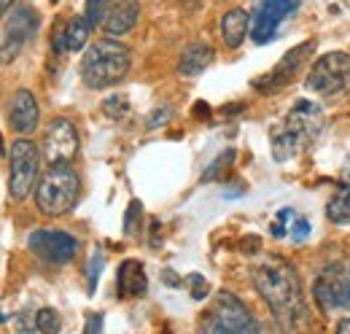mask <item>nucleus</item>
<instances>
[{"label": "nucleus", "instance_id": "obj_16", "mask_svg": "<svg viewBox=\"0 0 350 334\" xmlns=\"http://www.w3.org/2000/svg\"><path fill=\"white\" fill-rule=\"evenodd\" d=\"M116 292L124 299L132 296H143L148 292V278H146V270H143V261L137 259H124L119 264V272H116Z\"/></svg>", "mask_w": 350, "mask_h": 334}, {"label": "nucleus", "instance_id": "obj_38", "mask_svg": "<svg viewBox=\"0 0 350 334\" xmlns=\"http://www.w3.org/2000/svg\"><path fill=\"white\" fill-rule=\"evenodd\" d=\"M345 181L350 183V167H348V172H345Z\"/></svg>", "mask_w": 350, "mask_h": 334}, {"label": "nucleus", "instance_id": "obj_13", "mask_svg": "<svg viewBox=\"0 0 350 334\" xmlns=\"http://www.w3.org/2000/svg\"><path fill=\"white\" fill-rule=\"evenodd\" d=\"M38 27H41L38 11H36L30 3H22V5H16V8L8 11V22H5V30H3V41L19 43V46L25 49V43L36 38Z\"/></svg>", "mask_w": 350, "mask_h": 334}, {"label": "nucleus", "instance_id": "obj_39", "mask_svg": "<svg viewBox=\"0 0 350 334\" xmlns=\"http://www.w3.org/2000/svg\"><path fill=\"white\" fill-rule=\"evenodd\" d=\"M3 321H5V316H3V313H0V324H3Z\"/></svg>", "mask_w": 350, "mask_h": 334}, {"label": "nucleus", "instance_id": "obj_6", "mask_svg": "<svg viewBox=\"0 0 350 334\" xmlns=\"http://www.w3.org/2000/svg\"><path fill=\"white\" fill-rule=\"evenodd\" d=\"M307 89L318 97H340L350 89V54H323L307 73Z\"/></svg>", "mask_w": 350, "mask_h": 334}, {"label": "nucleus", "instance_id": "obj_36", "mask_svg": "<svg viewBox=\"0 0 350 334\" xmlns=\"http://www.w3.org/2000/svg\"><path fill=\"white\" fill-rule=\"evenodd\" d=\"M162 281H165V283H170V286H178V283H180V281L173 275V270H165V272H162Z\"/></svg>", "mask_w": 350, "mask_h": 334}, {"label": "nucleus", "instance_id": "obj_4", "mask_svg": "<svg viewBox=\"0 0 350 334\" xmlns=\"http://www.w3.org/2000/svg\"><path fill=\"white\" fill-rule=\"evenodd\" d=\"M81 194V178L70 165H49L36 186V205L44 216H65L76 208Z\"/></svg>", "mask_w": 350, "mask_h": 334}, {"label": "nucleus", "instance_id": "obj_9", "mask_svg": "<svg viewBox=\"0 0 350 334\" xmlns=\"http://www.w3.org/2000/svg\"><path fill=\"white\" fill-rule=\"evenodd\" d=\"M27 248L49 264H68L79 253V237L59 229H36L27 237Z\"/></svg>", "mask_w": 350, "mask_h": 334}, {"label": "nucleus", "instance_id": "obj_1", "mask_svg": "<svg viewBox=\"0 0 350 334\" xmlns=\"http://www.w3.org/2000/svg\"><path fill=\"white\" fill-rule=\"evenodd\" d=\"M254 283L262 299L269 305V310L280 321H299L305 318V296H302V283L297 278V270L283 261V259H267L254 270Z\"/></svg>", "mask_w": 350, "mask_h": 334}, {"label": "nucleus", "instance_id": "obj_40", "mask_svg": "<svg viewBox=\"0 0 350 334\" xmlns=\"http://www.w3.org/2000/svg\"><path fill=\"white\" fill-rule=\"evenodd\" d=\"M3 151H5V149H3V140H0V154H3Z\"/></svg>", "mask_w": 350, "mask_h": 334}, {"label": "nucleus", "instance_id": "obj_35", "mask_svg": "<svg viewBox=\"0 0 350 334\" xmlns=\"http://www.w3.org/2000/svg\"><path fill=\"white\" fill-rule=\"evenodd\" d=\"M14 3H16V0H0V19L8 16V11L14 8Z\"/></svg>", "mask_w": 350, "mask_h": 334}, {"label": "nucleus", "instance_id": "obj_21", "mask_svg": "<svg viewBox=\"0 0 350 334\" xmlns=\"http://www.w3.org/2000/svg\"><path fill=\"white\" fill-rule=\"evenodd\" d=\"M103 114L113 122H122L127 114H130V100L124 94H111L105 103H103Z\"/></svg>", "mask_w": 350, "mask_h": 334}, {"label": "nucleus", "instance_id": "obj_24", "mask_svg": "<svg viewBox=\"0 0 350 334\" xmlns=\"http://www.w3.org/2000/svg\"><path fill=\"white\" fill-rule=\"evenodd\" d=\"M232 162H234V149H226L224 154H219V157L213 159V165L202 172V181H216V178H219L221 172L232 165Z\"/></svg>", "mask_w": 350, "mask_h": 334}, {"label": "nucleus", "instance_id": "obj_8", "mask_svg": "<svg viewBox=\"0 0 350 334\" xmlns=\"http://www.w3.org/2000/svg\"><path fill=\"white\" fill-rule=\"evenodd\" d=\"M81 138L70 119L57 116L44 132V159L49 165H70L79 154Z\"/></svg>", "mask_w": 350, "mask_h": 334}, {"label": "nucleus", "instance_id": "obj_22", "mask_svg": "<svg viewBox=\"0 0 350 334\" xmlns=\"http://www.w3.org/2000/svg\"><path fill=\"white\" fill-rule=\"evenodd\" d=\"M59 329H62V321H59V313L57 310L44 307V310L36 313V332L51 334V332H59Z\"/></svg>", "mask_w": 350, "mask_h": 334}, {"label": "nucleus", "instance_id": "obj_15", "mask_svg": "<svg viewBox=\"0 0 350 334\" xmlns=\"http://www.w3.org/2000/svg\"><path fill=\"white\" fill-rule=\"evenodd\" d=\"M213 57H216V51H213L211 43H205V41L189 43V46L180 51L175 70H178L180 79H197L200 73L208 70V65L213 62Z\"/></svg>", "mask_w": 350, "mask_h": 334}, {"label": "nucleus", "instance_id": "obj_12", "mask_svg": "<svg viewBox=\"0 0 350 334\" xmlns=\"http://www.w3.org/2000/svg\"><path fill=\"white\" fill-rule=\"evenodd\" d=\"M8 122L11 129L22 138H30L38 125H41V108H38V100L30 89H16L14 97H11V108H8Z\"/></svg>", "mask_w": 350, "mask_h": 334}, {"label": "nucleus", "instance_id": "obj_2", "mask_svg": "<svg viewBox=\"0 0 350 334\" xmlns=\"http://www.w3.org/2000/svg\"><path fill=\"white\" fill-rule=\"evenodd\" d=\"M323 129V108L315 100H297L286 114L283 125L272 129V157L278 162H288L299 157Z\"/></svg>", "mask_w": 350, "mask_h": 334}, {"label": "nucleus", "instance_id": "obj_23", "mask_svg": "<svg viewBox=\"0 0 350 334\" xmlns=\"http://www.w3.org/2000/svg\"><path fill=\"white\" fill-rule=\"evenodd\" d=\"M103 267H105V256H103L100 250H94L87 261V289H89V294H94V289H97V281H100Z\"/></svg>", "mask_w": 350, "mask_h": 334}, {"label": "nucleus", "instance_id": "obj_33", "mask_svg": "<svg viewBox=\"0 0 350 334\" xmlns=\"http://www.w3.org/2000/svg\"><path fill=\"white\" fill-rule=\"evenodd\" d=\"M269 232H272V237H286V221L278 218V221L269 227Z\"/></svg>", "mask_w": 350, "mask_h": 334}, {"label": "nucleus", "instance_id": "obj_18", "mask_svg": "<svg viewBox=\"0 0 350 334\" xmlns=\"http://www.w3.org/2000/svg\"><path fill=\"white\" fill-rule=\"evenodd\" d=\"M326 216H329L332 224H340V227L350 224V183L348 181H342V183L337 186L334 197H332L329 205H326Z\"/></svg>", "mask_w": 350, "mask_h": 334}, {"label": "nucleus", "instance_id": "obj_20", "mask_svg": "<svg viewBox=\"0 0 350 334\" xmlns=\"http://www.w3.org/2000/svg\"><path fill=\"white\" fill-rule=\"evenodd\" d=\"M108 11H111V0H87V5H84V16H87L89 25H92V30L103 27Z\"/></svg>", "mask_w": 350, "mask_h": 334}, {"label": "nucleus", "instance_id": "obj_32", "mask_svg": "<svg viewBox=\"0 0 350 334\" xmlns=\"http://www.w3.org/2000/svg\"><path fill=\"white\" fill-rule=\"evenodd\" d=\"M194 116H197V119H211V105L200 100V103L194 105Z\"/></svg>", "mask_w": 350, "mask_h": 334}, {"label": "nucleus", "instance_id": "obj_7", "mask_svg": "<svg viewBox=\"0 0 350 334\" xmlns=\"http://www.w3.org/2000/svg\"><path fill=\"white\" fill-rule=\"evenodd\" d=\"M202 329L205 332H259V324L234 294L219 292L213 310L202 321Z\"/></svg>", "mask_w": 350, "mask_h": 334}, {"label": "nucleus", "instance_id": "obj_14", "mask_svg": "<svg viewBox=\"0 0 350 334\" xmlns=\"http://www.w3.org/2000/svg\"><path fill=\"white\" fill-rule=\"evenodd\" d=\"M137 19H140V3L137 0H113L108 16L103 22V30H105V36L119 38V36L130 33L137 25Z\"/></svg>", "mask_w": 350, "mask_h": 334}, {"label": "nucleus", "instance_id": "obj_17", "mask_svg": "<svg viewBox=\"0 0 350 334\" xmlns=\"http://www.w3.org/2000/svg\"><path fill=\"white\" fill-rule=\"evenodd\" d=\"M248 27H251V14L245 8H229L221 16V38L229 49L243 46L245 36H248Z\"/></svg>", "mask_w": 350, "mask_h": 334}, {"label": "nucleus", "instance_id": "obj_5", "mask_svg": "<svg viewBox=\"0 0 350 334\" xmlns=\"http://www.w3.org/2000/svg\"><path fill=\"white\" fill-rule=\"evenodd\" d=\"M41 162H44V151L30 138L19 135L11 143V151H8V197L14 203H22L30 197V192H36L38 178H41Z\"/></svg>", "mask_w": 350, "mask_h": 334}, {"label": "nucleus", "instance_id": "obj_31", "mask_svg": "<svg viewBox=\"0 0 350 334\" xmlns=\"http://www.w3.org/2000/svg\"><path fill=\"white\" fill-rule=\"evenodd\" d=\"M84 332H87V334H92V332H103V313H89Z\"/></svg>", "mask_w": 350, "mask_h": 334}, {"label": "nucleus", "instance_id": "obj_30", "mask_svg": "<svg viewBox=\"0 0 350 334\" xmlns=\"http://www.w3.org/2000/svg\"><path fill=\"white\" fill-rule=\"evenodd\" d=\"M240 250H243V253H248V256L259 253V250H262V237H256V235L243 237V240H240Z\"/></svg>", "mask_w": 350, "mask_h": 334}, {"label": "nucleus", "instance_id": "obj_34", "mask_svg": "<svg viewBox=\"0 0 350 334\" xmlns=\"http://www.w3.org/2000/svg\"><path fill=\"white\" fill-rule=\"evenodd\" d=\"M159 229H162L159 218H151V246H154V248L159 246Z\"/></svg>", "mask_w": 350, "mask_h": 334}, {"label": "nucleus", "instance_id": "obj_27", "mask_svg": "<svg viewBox=\"0 0 350 334\" xmlns=\"http://www.w3.org/2000/svg\"><path fill=\"white\" fill-rule=\"evenodd\" d=\"M170 119H173V108H170V105H159L157 111H151V114H148L146 127H148V129H157V127L167 125Z\"/></svg>", "mask_w": 350, "mask_h": 334}, {"label": "nucleus", "instance_id": "obj_10", "mask_svg": "<svg viewBox=\"0 0 350 334\" xmlns=\"http://www.w3.org/2000/svg\"><path fill=\"white\" fill-rule=\"evenodd\" d=\"M297 8V0H259L256 14L251 19V38L256 43H267L275 38L280 22Z\"/></svg>", "mask_w": 350, "mask_h": 334}, {"label": "nucleus", "instance_id": "obj_19", "mask_svg": "<svg viewBox=\"0 0 350 334\" xmlns=\"http://www.w3.org/2000/svg\"><path fill=\"white\" fill-rule=\"evenodd\" d=\"M89 36H92V25L87 22L84 14H79V16L65 22V46H68V51H81L89 43Z\"/></svg>", "mask_w": 350, "mask_h": 334}, {"label": "nucleus", "instance_id": "obj_28", "mask_svg": "<svg viewBox=\"0 0 350 334\" xmlns=\"http://www.w3.org/2000/svg\"><path fill=\"white\" fill-rule=\"evenodd\" d=\"M307 237H310V221H307V218H297V216H294L291 240H294V243H305Z\"/></svg>", "mask_w": 350, "mask_h": 334}, {"label": "nucleus", "instance_id": "obj_25", "mask_svg": "<svg viewBox=\"0 0 350 334\" xmlns=\"http://www.w3.org/2000/svg\"><path fill=\"white\" fill-rule=\"evenodd\" d=\"M186 286H189V294H191V299H197V302H202V299H208V294H211V283L200 275V272H191L189 278H186Z\"/></svg>", "mask_w": 350, "mask_h": 334}, {"label": "nucleus", "instance_id": "obj_29", "mask_svg": "<svg viewBox=\"0 0 350 334\" xmlns=\"http://www.w3.org/2000/svg\"><path fill=\"white\" fill-rule=\"evenodd\" d=\"M51 49H54V54H62V51H68V46H65V22H57V25H54Z\"/></svg>", "mask_w": 350, "mask_h": 334}, {"label": "nucleus", "instance_id": "obj_11", "mask_svg": "<svg viewBox=\"0 0 350 334\" xmlns=\"http://www.w3.org/2000/svg\"><path fill=\"white\" fill-rule=\"evenodd\" d=\"M312 49H315L312 41H305V43H299V46H294L291 51L283 54V60H280L267 76H262V81H256L254 86L262 89V92H272V89H280V86H286V84H291V79L299 73L302 62H305L307 54H310Z\"/></svg>", "mask_w": 350, "mask_h": 334}, {"label": "nucleus", "instance_id": "obj_3", "mask_svg": "<svg viewBox=\"0 0 350 334\" xmlns=\"http://www.w3.org/2000/svg\"><path fill=\"white\" fill-rule=\"evenodd\" d=\"M132 68V51L116 38L94 41L81 57V79L89 89H108L119 84Z\"/></svg>", "mask_w": 350, "mask_h": 334}, {"label": "nucleus", "instance_id": "obj_37", "mask_svg": "<svg viewBox=\"0 0 350 334\" xmlns=\"http://www.w3.org/2000/svg\"><path fill=\"white\" fill-rule=\"evenodd\" d=\"M337 332H350V318H342V321H337Z\"/></svg>", "mask_w": 350, "mask_h": 334}, {"label": "nucleus", "instance_id": "obj_26", "mask_svg": "<svg viewBox=\"0 0 350 334\" xmlns=\"http://www.w3.org/2000/svg\"><path fill=\"white\" fill-rule=\"evenodd\" d=\"M140 216H143V205H140V200H132L130 205H127V213H124V235H127V237L135 235Z\"/></svg>", "mask_w": 350, "mask_h": 334}]
</instances>
